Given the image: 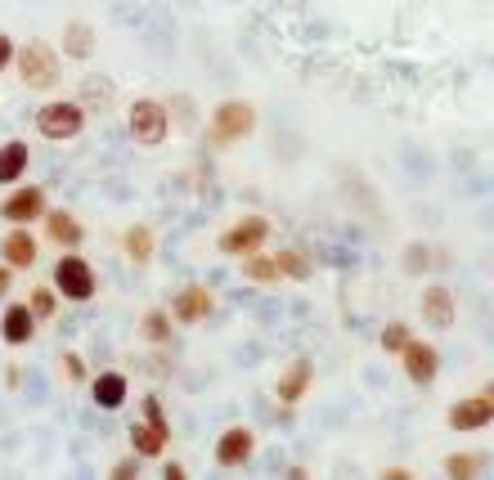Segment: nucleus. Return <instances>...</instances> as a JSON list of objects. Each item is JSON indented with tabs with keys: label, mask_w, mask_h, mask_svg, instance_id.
Instances as JSON below:
<instances>
[{
	"label": "nucleus",
	"mask_w": 494,
	"mask_h": 480,
	"mask_svg": "<svg viewBox=\"0 0 494 480\" xmlns=\"http://www.w3.org/2000/svg\"><path fill=\"white\" fill-rule=\"evenodd\" d=\"M14 274H18V269H9L5 261H0V297H9V287H14Z\"/></svg>",
	"instance_id": "7c9ffc66"
},
{
	"label": "nucleus",
	"mask_w": 494,
	"mask_h": 480,
	"mask_svg": "<svg viewBox=\"0 0 494 480\" xmlns=\"http://www.w3.org/2000/svg\"><path fill=\"white\" fill-rule=\"evenodd\" d=\"M238 269H243V278H252V283H283V274H279V256L275 252H243L238 256Z\"/></svg>",
	"instance_id": "4be33fe9"
},
{
	"label": "nucleus",
	"mask_w": 494,
	"mask_h": 480,
	"mask_svg": "<svg viewBox=\"0 0 494 480\" xmlns=\"http://www.w3.org/2000/svg\"><path fill=\"white\" fill-rule=\"evenodd\" d=\"M252 454H257V431H252V427H225V431H220V440H216V449H212L216 467H225V472L247 467V463H252Z\"/></svg>",
	"instance_id": "f8f14e48"
},
{
	"label": "nucleus",
	"mask_w": 494,
	"mask_h": 480,
	"mask_svg": "<svg viewBox=\"0 0 494 480\" xmlns=\"http://www.w3.org/2000/svg\"><path fill=\"white\" fill-rule=\"evenodd\" d=\"M46 189L41 184H27V189H14L9 184V193L0 198V220H9V224H41V215H46Z\"/></svg>",
	"instance_id": "1a4fd4ad"
},
{
	"label": "nucleus",
	"mask_w": 494,
	"mask_h": 480,
	"mask_svg": "<svg viewBox=\"0 0 494 480\" xmlns=\"http://www.w3.org/2000/svg\"><path fill=\"white\" fill-rule=\"evenodd\" d=\"M171 310L163 306H153V310H144V319H140V337L149 341V346H166L171 341Z\"/></svg>",
	"instance_id": "5701e85b"
},
{
	"label": "nucleus",
	"mask_w": 494,
	"mask_h": 480,
	"mask_svg": "<svg viewBox=\"0 0 494 480\" xmlns=\"http://www.w3.org/2000/svg\"><path fill=\"white\" fill-rule=\"evenodd\" d=\"M58 369H63V377H68L72 386H81V381H86V360H81L77 350H63V355H58Z\"/></svg>",
	"instance_id": "bb28decb"
},
{
	"label": "nucleus",
	"mask_w": 494,
	"mask_h": 480,
	"mask_svg": "<svg viewBox=\"0 0 494 480\" xmlns=\"http://www.w3.org/2000/svg\"><path fill=\"white\" fill-rule=\"evenodd\" d=\"M58 46H63V58H72V63H86V58H95V46H100V27L90 23V18H68L63 23V37H58Z\"/></svg>",
	"instance_id": "2eb2a0df"
},
{
	"label": "nucleus",
	"mask_w": 494,
	"mask_h": 480,
	"mask_svg": "<svg viewBox=\"0 0 494 480\" xmlns=\"http://www.w3.org/2000/svg\"><path fill=\"white\" fill-rule=\"evenodd\" d=\"M310 386H315V369H310V360H292V364L283 369V377H279V386H275L279 404H301Z\"/></svg>",
	"instance_id": "a211bd4d"
},
{
	"label": "nucleus",
	"mask_w": 494,
	"mask_h": 480,
	"mask_svg": "<svg viewBox=\"0 0 494 480\" xmlns=\"http://www.w3.org/2000/svg\"><path fill=\"white\" fill-rule=\"evenodd\" d=\"M418 315H423V323H427L432 332H449V328L458 323V297H454L445 283H432V287H423V297H418Z\"/></svg>",
	"instance_id": "ddd939ff"
},
{
	"label": "nucleus",
	"mask_w": 494,
	"mask_h": 480,
	"mask_svg": "<svg viewBox=\"0 0 494 480\" xmlns=\"http://www.w3.org/2000/svg\"><path fill=\"white\" fill-rule=\"evenodd\" d=\"M166 444H171V423H166V409L158 395H144V418L131 427V454L140 458H163Z\"/></svg>",
	"instance_id": "423d86ee"
},
{
	"label": "nucleus",
	"mask_w": 494,
	"mask_h": 480,
	"mask_svg": "<svg viewBox=\"0 0 494 480\" xmlns=\"http://www.w3.org/2000/svg\"><path fill=\"white\" fill-rule=\"evenodd\" d=\"M0 261L9 269H32L41 261V243H37V234L27 229V224H14L5 238H0Z\"/></svg>",
	"instance_id": "4468645a"
},
{
	"label": "nucleus",
	"mask_w": 494,
	"mask_h": 480,
	"mask_svg": "<svg viewBox=\"0 0 494 480\" xmlns=\"http://www.w3.org/2000/svg\"><path fill=\"white\" fill-rule=\"evenodd\" d=\"M163 476H171V480H184L189 472H184V463H166L163 467Z\"/></svg>",
	"instance_id": "2f4dec72"
},
{
	"label": "nucleus",
	"mask_w": 494,
	"mask_h": 480,
	"mask_svg": "<svg viewBox=\"0 0 494 480\" xmlns=\"http://www.w3.org/2000/svg\"><path fill=\"white\" fill-rule=\"evenodd\" d=\"M32 121H37V135H41V140H50V144H72V140H81L90 112H86L81 99H46V104L37 108Z\"/></svg>",
	"instance_id": "f03ea898"
},
{
	"label": "nucleus",
	"mask_w": 494,
	"mask_h": 480,
	"mask_svg": "<svg viewBox=\"0 0 494 480\" xmlns=\"http://www.w3.org/2000/svg\"><path fill=\"white\" fill-rule=\"evenodd\" d=\"M252 130H257V108L247 104V99H220L212 108V117H207L212 149H234V144L252 140Z\"/></svg>",
	"instance_id": "7ed1b4c3"
},
{
	"label": "nucleus",
	"mask_w": 494,
	"mask_h": 480,
	"mask_svg": "<svg viewBox=\"0 0 494 480\" xmlns=\"http://www.w3.org/2000/svg\"><path fill=\"white\" fill-rule=\"evenodd\" d=\"M383 476H391V480H409V476H414V472H405V467H386Z\"/></svg>",
	"instance_id": "473e14b6"
},
{
	"label": "nucleus",
	"mask_w": 494,
	"mask_h": 480,
	"mask_svg": "<svg viewBox=\"0 0 494 480\" xmlns=\"http://www.w3.org/2000/svg\"><path fill=\"white\" fill-rule=\"evenodd\" d=\"M27 310L37 315V323L55 319V310H58V292H55V287H50V283H41V287H32V292H27Z\"/></svg>",
	"instance_id": "393cba45"
},
{
	"label": "nucleus",
	"mask_w": 494,
	"mask_h": 480,
	"mask_svg": "<svg viewBox=\"0 0 494 480\" xmlns=\"http://www.w3.org/2000/svg\"><path fill=\"white\" fill-rule=\"evenodd\" d=\"M55 287L63 301H77V306H86L95 292H100V274H95V266L77 252V247H68L63 256L55 261Z\"/></svg>",
	"instance_id": "39448f33"
},
{
	"label": "nucleus",
	"mask_w": 494,
	"mask_h": 480,
	"mask_svg": "<svg viewBox=\"0 0 494 480\" xmlns=\"http://www.w3.org/2000/svg\"><path fill=\"white\" fill-rule=\"evenodd\" d=\"M9 58H14V41L0 32V72H9Z\"/></svg>",
	"instance_id": "c756f323"
},
{
	"label": "nucleus",
	"mask_w": 494,
	"mask_h": 480,
	"mask_svg": "<svg viewBox=\"0 0 494 480\" xmlns=\"http://www.w3.org/2000/svg\"><path fill=\"white\" fill-rule=\"evenodd\" d=\"M37 315L27 310V301H9L5 306V315H0V337H5V346H27L32 337H37Z\"/></svg>",
	"instance_id": "f3484780"
},
{
	"label": "nucleus",
	"mask_w": 494,
	"mask_h": 480,
	"mask_svg": "<svg viewBox=\"0 0 494 480\" xmlns=\"http://www.w3.org/2000/svg\"><path fill=\"white\" fill-rule=\"evenodd\" d=\"M266 238H270V215L247 212V215H238V220H229V224L220 229L216 252H220V256H234V261H238L243 252L266 247Z\"/></svg>",
	"instance_id": "0eeeda50"
},
{
	"label": "nucleus",
	"mask_w": 494,
	"mask_h": 480,
	"mask_svg": "<svg viewBox=\"0 0 494 480\" xmlns=\"http://www.w3.org/2000/svg\"><path fill=\"white\" fill-rule=\"evenodd\" d=\"M275 256H279V274H283V278H297V283H306V278H310V261H306L301 252L283 247V252H275Z\"/></svg>",
	"instance_id": "a878e982"
},
{
	"label": "nucleus",
	"mask_w": 494,
	"mask_h": 480,
	"mask_svg": "<svg viewBox=\"0 0 494 480\" xmlns=\"http://www.w3.org/2000/svg\"><path fill=\"white\" fill-rule=\"evenodd\" d=\"M121 252H126V261L149 266V261H153V252H158L153 229H149V224H126V234H121Z\"/></svg>",
	"instance_id": "412c9836"
},
{
	"label": "nucleus",
	"mask_w": 494,
	"mask_h": 480,
	"mask_svg": "<svg viewBox=\"0 0 494 480\" xmlns=\"http://www.w3.org/2000/svg\"><path fill=\"white\" fill-rule=\"evenodd\" d=\"M90 395H95V404L104 413H117L126 404V395H131V381H126V373H100L90 377Z\"/></svg>",
	"instance_id": "6ab92c4d"
},
{
	"label": "nucleus",
	"mask_w": 494,
	"mask_h": 480,
	"mask_svg": "<svg viewBox=\"0 0 494 480\" xmlns=\"http://www.w3.org/2000/svg\"><path fill=\"white\" fill-rule=\"evenodd\" d=\"M171 319L184 323V328H194V323H207L212 319V310H216V297H212V287H203V283H189V287H180L175 297H171Z\"/></svg>",
	"instance_id": "9b49d317"
},
{
	"label": "nucleus",
	"mask_w": 494,
	"mask_h": 480,
	"mask_svg": "<svg viewBox=\"0 0 494 480\" xmlns=\"http://www.w3.org/2000/svg\"><path fill=\"white\" fill-rule=\"evenodd\" d=\"M9 68L18 72V81L27 90H55L63 81V54H58V46L41 41V37H27L23 46H14Z\"/></svg>",
	"instance_id": "f257e3e1"
},
{
	"label": "nucleus",
	"mask_w": 494,
	"mask_h": 480,
	"mask_svg": "<svg viewBox=\"0 0 494 480\" xmlns=\"http://www.w3.org/2000/svg\"><path fill=\"white\" fill-rule=\"evenodd\" d=\"M445 423L454 431H486L494 423V391H477V395H463L458 404H449Z\"/></svg>",
	"instance_id": "9d476101"
},
{
	"label": "nucleus",
	"mask_w": 494,
	"mask_h": 480,
	"mask_svg": "<svg viewBox=\"0 0 494 480\" xmlns=\"http://www.w3.org/2000/svg\"><path fill=\"white\" fill-rule=\"evenodd\" d=\"M46 238L55 243L58 252H68V247H81L86 243V224L77 220V212H63V207H46Z\"/></svg>",
	"instance_id": "dca6fc26"
},
{
	"label": "nucleus",
	"mask_w": 494,
	"mask_h": 480,
	"mask_svg": "<svg viewBox=\"0 0 494 480\" xmlns=\"http://www.w3.org/2000/svg\"><path fill=\"white\" fill-rule=\"evenodd\" d=\"M405 341H409V323L395 319V323H386V328H383V350H386V355H395Z\"/></svg>",
	"instance_id": "cd10ccee"
},
{
	"label": "nucleus",
	"mask_w": 494,
	"mask_h": 480,
	"mask_svg": "<svg viewBox=\"0 0 494 480\" xmlns=\"http://www.w3.org/2000/svg\"><path fill=\"white\" fill-rule=\"evenodd\" d=\"M486 472V454H449L445 458V476L454 480H472Z\"/></svg>",
	"instance_id": "b1692460"
},
{
	"label": "nucleus",
	"mask_w": 494,
	"mask_h": 480,
	"mask_svg": "<svg viewBox=\"0 0 494 480\" xmlns=\"http://www.w3.org/2000/svg\"><path fill=\"white\" fill-rule=\"evenodd\" d=\"M126 130L140 149H163L166 135H171V108L153 95H140L126 108Z\"/></svg>",
	"instance_id": "20e7f679"
},
{
	"label": "nucleus",
	"mask_w": 494,
	"mask_h": 480,
	"mask_svg": "<svg viewBox=\"0 0 494 480\" xmlns=\"http://www.w3.org/2000/svg\"><path fill=\"white\" fill-rule=\"evenodd\" d=\"M140 463H144L140 454H126V458H117V463H112L109 476H112V480H131V476H140Z\"/></svg>",
	"instance_id": "c85d7f7f"
},
{
	"label": "nucleus",
	"mask_w": 494,
	"mask_h": 480,
	"mask_svg": "<svg viewBox=\"0 0 494 480\" xmlns=\"http://www.w3.org/2000/svg\"><path fill=\"white\" fill-rule=\"evenodd\" d=\"M395 360H400V369H405V377H409L414 386H432L440 377V350L432 341L414 337V332H409V341L395 350Z\"/></svg>",
	"instance_id": "6e6552de"
},
{
	"label": "nucleus",
	"mask_w": 494,
	"mask_h": 480,
	"mask_svg": "<svg viewBox=\"0 0 494 480\" xmlns=\"http://www.w3.org/2000/svg\"><path fill=\"white\" fill-rule=\"evenodd\" d=\"M27 162H32L27 140H5L0 144V184H23L27 180Z\"/></svg>",
	"instance_id": "aec40b11"
}]
</instances>
